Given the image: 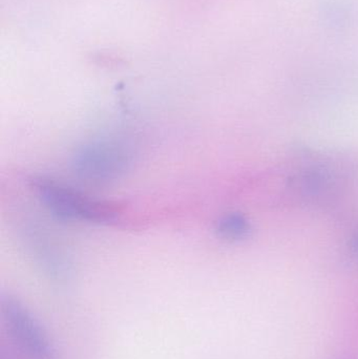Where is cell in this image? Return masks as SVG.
<instances>
[{"label": "cell", "mask_w": 358, "mask_h": 359, "mask_svg": "<svg viewBox=\"0 0 358 359\" xmlns=\"http://www.w3.org/2000/svg\"><path fill=\"white\" fill-rule=\"evenodd\" d=\"M38 198L50 215L64 222L117 226L122 223V213L115 205L90 198L75 188L52 179H33Z\"/></svg>", "instance_id": "6da1fadb"}, {"label": "cell", "mask_w": 358, "mask_h": 359, "mask_svg": "<svg viewBox=\"0 0 358 359\" xmlns=\"http://www.w3.org/2000/svg\"><path fill=\"white\" fill-rule=\"evenodd\" d=\"M132 163V155L116 141L98 140L86 143L74 155V172L79 178L92 183H107L125 174Z\"/></svg>", "instance_id": "7a4b0ae2"}, {"label": "cell", "mask_w": 358, "mask_h": 359, "mask_svg": "<svg viewBox=\"0 0 358 359\" xmlns=\"http://www.w3.org/2000/svg\"><path fill=\"white\" fill-rule=\"evenodd\" d=\"M1 316L21 353L27 359H58L54 344L35 316L16 297H1Z\"/></svg>", "instance_id": "3957f363"}, {"label": "cell", "mask_w": 358, "mask_h": 359, "mask_svg": "<svg viewBox=\"0 0 358 359\" xmlns=\"http://www.w3.org/2000/svg\"><path fill=\"white\" fill-rule=\"evenodd\" d=\"M340 172L333 162L312 160L292 175L290 186L307 202H325L338 192Z\"/></svg>", "instance_id": "277c9868"}, {"label": "cell", "mask_w": 358, "mask_h": 359, "mask_svg": "<svg viewBox=\"0 0 358 359\" xmlns=\"http://www.w3.org/2000/svg\"><path fill=\"white\" fill-rule=\"evenodd\" d=\"M216 231L224 240L239 242L250 236L252 226L241 213H228L219 219Z\"/></svg>", "instance_id": "5b68a950"}, {"label": "cell", "mask_w": 358, "mask_h": 359, "mask_svg": "<svg viewBox=\"0 0 358 359\" xmlns=\"http://www.w3.org/2000/svg\"><path fill=\"white\" fill-rule=\"evenodd\" d=\"M353 250H354V252L358 255V234L357 236V238H354V241H353Z\"/></svg>", "instance_id": "8992f818"}, {"label": "cell", "mask_w": 358, "mask_h": 359, "mask_svg": "<svg viewBox=\"0 0 358 359\" xmlns=\"http://www.w3.org/2000/svg\"><path fill=\"white\" fill-rule=\"evenodd\" d=\"M2 359H4V358H2Z\"/></svg>", "instance_id": "52a82bcc"}]
</instances>
